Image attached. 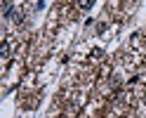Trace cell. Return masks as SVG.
Here are the masks:
<instances>
[{"label":"cell","mask_w":146,"mask_h":118,"mask_svg":"<svg viewBox=\"0 0 146 118\" xmlns=\"http://www.w3.org/2000/svg\"><path fill=\"white\" fill-rule=\"evenodd\" d=\"M78 3H80V7H83V10H90L94 0H78Z\"/></svg>","instance_id":"6da1fadb"}]
</instances>
